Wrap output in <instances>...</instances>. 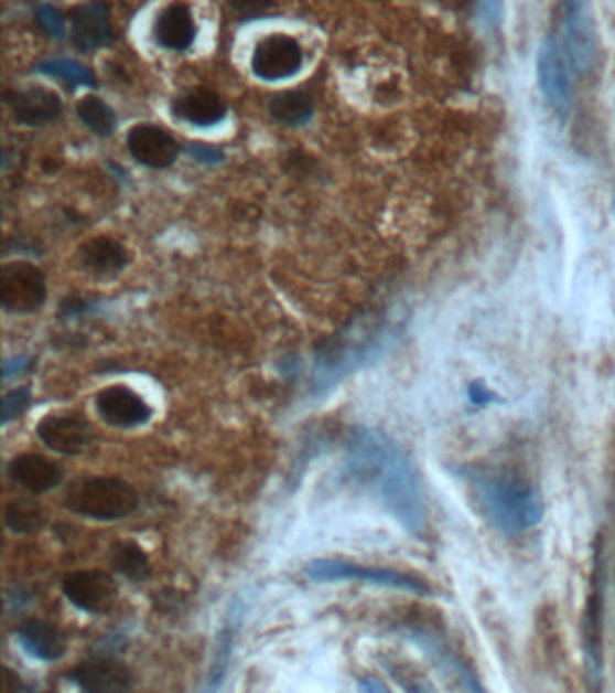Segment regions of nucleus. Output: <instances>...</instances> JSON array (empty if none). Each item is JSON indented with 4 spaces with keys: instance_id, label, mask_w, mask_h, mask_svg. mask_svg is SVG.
<instances>
[{
    "instance_id": "31",
    "label": "nucleus",
    "mask_w": 615,
    "mask_h": 693,
    "mask_svg": "<svg viewBox=\"0 0 615 693\" xmlns=\"http://www.w3.org/2000/svg\"><path fill=\"white\" fill-rule=\"evenodd\" d=\"M190 158H194L197 163L201 164H217L223 163L224 152L214 145L208 143H192L188 147Z\"/></svg>"
},
{
    "instance_id": "19",
    "label": "nucleus",
    "mask_w": 615,
    "mask_h": 693,
    "mask_svg": "<svg viewBox=\"0 0 615 693\" xmlns=\"http://www.w3.org/2000/svg\"><path fill=\"white\" fill-rule=\"evenodd\" d=\"M8 473L11 481H15L24 490L33 491V493L53 490L64 477V471L55 461L44 456H36V454L15 457L8 466Z\"/></svg>"
},
{
    "instance_id": "29",
    "label": "nucleus",
    "mask_w": 615,
    "mask_h": 693,
    "mask_svg": "<svg viewBox=\"0 0 615 693\" xmlns=\"http://www.w3.org/2000/svg\"><path fill=\"white\" fill-rule=\"evenodd\" d=\"M35 19L47 35L55 36V39H62L65 35L64 15L55 6L40 4L35 11Z\"/></svg>"
},
{
    "instance_id": "32",
    "label": "nucleus",
    "mask_w": 615,
    "mask_h": 693,
    "mask_svg": "<svg viewBox=\"0 0 615 693\" xmlns=\"http://www.w3.org/2000/svg\"><path fill=\"white\" fill-rule=\"evenodd\" d=\"M467 399L472 402V405L475 406H487L495 403L498 399L496 394H493L489 388L482 382H473L472 385L467 386Z\"/></svg>"
},
{
    "instance_id": "9",
    "label": "nucleus",
    "mask_w": 615,
    "mask_h": 693,
    "mask_svg": "<svg viewBox=\"0 0 615 693\" xmlns=\"http://www.w3.org/2000/svg\"><path fill=\"white\" fill-rule=\"evenodd\" d=\"M302 47L293 36L282 35V33L263 36L255 45L253 58H251L255 75L268 82L291 78L302 70Z\"/></svg>"
},
{
    "instance_id": "16",
    "label": "nucleus",
    "mask_w": 615,
    "mask_h": 693,
    "mask_svg": "<svg viewBox=\"0 0 615 693\" xmlns=\"http://www.w3.org/2000/svg\"><path fill=\"white\" fill-rule=\"evenodd\" d=\"M8 104L11 105L17 121L28 127H42L62 115L60 96L44 87L13 90L8 95Z\"/></svg>"
},
{
    "instance_id": "22",
    "label": "nucleus",
    "mask_w": 615,
    "mask_h": 693,
    "mask_svg": "<svg viewBox=\"0 0 615 693\" xmlns=\"http://www.w3.org/2000/svg\"><path fill=\"white\" fill-rule=\"evenodd\" d=\"M412 638L416 639V643L421 644L424 652L432 655L442 667H446L458 679V683L462 684V689L466 690V693H486V690L481 684V679L476 678L475 672L470 669V664L464 663L455 654H452L450 650L441 647L439 641L424 635V632H412Z\"/></svg>"
},
{
    "instance_id": "15",
    "label": "nucleus",
    "mask_w": 615,
    "mask_h": 693,
    "mask_svg": "<svg viewBox=\"0 0 615 693\" xmlns=\"http://www.w3.org/2000/svg\"><path fill=\"white\" fill-rule=\"evenodd\" d=\"M71 40L84 53L110 44L112 28H110L107 6L101 2L76 6L71 13Z\"/></svg>"
},
{
    "instance_id": "21",
    "label": "nucleus",
    "mask_w": 615,
    "mask_h": 693,
    "mask_svg": "<svg viewBox=\"0 0 615 693\" xmlns=\"http://www.w3.org/2000/svg\"><path fill=\"white\" fill-rule=\"evenodd\" d=\"M79 266L96 277H110L129 264V252L109 237L90 238L79 248Z\"/></svg>"
},
{
    "instance_id": "5",
    "label": "nucleus",
    "mask_w": 615,
    "mask_h": 693,
    "mask_svg": "<svg viewBox=\"0 0 615 693\" xmlns=\"http://www.w3.org/2000/svg\"><path fill=\"white\" fill-rule=\"evenodd\" d=\"M47 297L44 273L30 263L6 264L0 271V300L8 311L33 312Z\"/></svg>"
},
{
    "instance_id": "2",
    "label": "nucleus",
    "mask_w": 615,
    "mask_h": 693,
    "mask_svg": "<svg viewBox=\"0 0 615 693\" xmlns=\"http://www.w3.org/2000/svg\"><path fill=\"white\" fill-rule=\"evenodd\" d=\"M475 491L484 515L496 530L516 535L532 530L543 520V499L529 482L511 476H481Z\"/></svg>"
},
{
    "instance_id": "23",
    "label": "nucleus",
    "mask_w": 615,
    "mask_h": 693,
    "mask_svg": "<svg viewBox=\"0 0 615 693\" xmlns=\"http://www.w3.org/2000/svg\"><path fill=\"white\" fill-rule=\"evenodd\" d=\"M269 113L280 124L300 127L314 115V99L305 90H283L269 102Z\"/></svg>"
},
{
    "instance_id": "33",
    "label": "nucleus",
    "mask_w": 615,
    "mask_h": 693,
    "mask_svg": "<svg viewBox=\"0 0 615 693\" xmlns=\"http://www.w3.org/2000/svg\"><path fill=\"white\" fill-rule=\"evenodd\" d=\"M359 693H392L388 690L387 684L382 683L381 679L377 678H363L359 681Z\"/></svg>"
},
{
    "instance_id": "28",
    "label": "nucleus",
    "mask_w": 615,
    "mask_h": 693,
    "mask_svg": "<svg viewBox=\"0 0 615 693\" xmlns=\"http://www.w3.org/2000/svg\"><path fill=\"white\" fill-rule=\"evenodd\" d=\"M39 70L44 75L55 76V78L64 79L65 84L85 85V87H95L96 78L90 70H87L85 65L78 64L75 60L58 58V60H45L39 65Z\"/></svg>"
},
{
    "instance_id": "24",
    "label": "nucleus",
    "mask_w": 615,
    "mask_h": 693,
    "mask_svg": "<svg viewBox=\"0 0 615 693\" xmlns=\"http://www.w3.org/2000/svg\"><path fill=\"white\" fill-rule=\"evenodd\" d=\"M240 619H242V607H240V605H234V607L229 609L228 619H226L223 630L218 632L214 663H212V669H209V692H215V690L220 686V683L224 681V675L228 672L229 659H231V654H234L235 635H237Z\"/></svg>"
},
{
    "instance_id": "38",
    "label": "nucleus",
    "mask_w": 615,
    "mask_h": 693,
    "mask_svg": "<svg viewBox=\"0 0 615 693\" xmlns=\"http://www.w3.org/2000/svg\"><path fill=\"white\" fill-rule=\"evenodd\" d=\"M612 212H614V217H615V199H614V206H612Z\"/></svg>"
},
{
    "instance_id": "27",
    "label": "nucleus",
    "mask_w": 615,
    "mask_h": 693,
    "mask_svg": "<svg viewBox=\"0 0 615 693\" xmlns=\"http://www.w3.org/2000/svg\"><path fill=\"white\" fill-rule=\"evenodd\" d=\"M44 522V510L36 502L28 501V499L10 502L6 508V524L15 533L30 535L39 531Z\"/></svg>"
},
{
    "instance_id": "12",
    "label": "nucleus",
    "mask_w": 615,
    "mask_h": 693,
    "mask_svg": "<svg viewBox=\"0 0 615 693\" xmlns=\"http://www.w3.org/2000/svg\"><path fill=\"white\" fill-rule=\"evenodd\" d=\"M96 411L107 425L134 428L149 423L152 408L129 386H107L96 396Z\"/></svg>"
},
{
    "instance_id": "34",
    "label": "nucleus",
    "mask_w": 615,
    "mask_h": 693,
    "mask_svg": "<svg viewBox=\"0 0 615 693\" xmlns=\"http://www.w3.org/2000/svg\"><path fill=\"white\" fill-rule=\"evenodd\" d=\"M30 358H15V360H8V362L4 363V372H2V374H4V380H8V377L11 376H17L20 372L25 371L28 365H30Z\"/></svg>"
},
{
    "instance_id": "8",
    "label": "nucleus",
    "mask_w": 615,
    "mask_h": 693,
    "mask_svg": "<svg viewBox=\"0 0 615 693\" xmlns=\"http://www.w3.org/2000/svg\"><path fill=\"white\" fill-rule=\"evenodd\" d=\"M563 55L572 70L578 73L591 71L597 56L594 25L591 13L581 2L563 6Z\"/></svg>"
},
{
    "instance_id": "6",
    "label": "nucleus",
    "mask_w": 615,
    "mask_h": 693,
    "mask_svg": "<svg viewBox=\"0 0 615 693\" xmlns=\"http://www.w3.org/2000/svg\"><path fill=\"white\" fill-rule=\"evenodd\" d=\"M601 545L595 547L594 571H592L591 595L586 598L585 616H583V652H585L586 669L591 672L594 683L603 675V559Z\"/></svg>"
},
{
    "instance_id": "4",
    "label": "nucleus",
    "mask_w": 615,
    "mask_h": 693,
    "mask_svg": "<svg viewBox=\"0 0 615 693\" xmlns=\"http://www.w3.org/2000/svg\"><path fill=\"white\" fill-rule=\"evenodd\" d=\"M309 578L314 582H343V579H357L365 584L382 585L392 589L407 590L413 595H428L427 584L412 576L402 575L397 571L377 569V567H363V565L339 562V559H316L308 565Z\"/></svg>"
},
{
    "instance_id": "17",
    "label": "nucleus",
    "mask_w": 615,
    "mask_h": 693,
    "mask_svg": "<svg viewBox=\"0 0 615 693\" xmlns=\"http://www.w3.org/2000/svg\"><path fill=\"white\" fill-rule=\"evenodd\" d=\"M197 36L192 10L188 6L175 2L161 10L154 24V39L161 47L170 51H186Z\"/></svg>"
},
{
    "instance_id": "1",
    "label": "nucleus",
    "mask_w": 615,
    "mask_h": 693,
    "mask_svg": "<svg viewBox=\"0 0 615 693\" xmlns=\"http://www.w3.org/2000/svg\"><path fill=\"white\" fill-rule=\"evenodd\" d=\"M345 468L350 481L368 491L382 508L413 535L427 524L416 471L401 448L374 428H356L347 443Z\"/></svg>"
},
{
    "instance_id": "10",
    "label": "nucleus",
    "mask_w": 615,
    "mask_h": 693,
    "mask_svg": "<svg viewBox=\"0 0 615 693\" xmlns=\"http://www.w3.org/2000/svg\"><path fill=\"white\" fill-rule=\"evenodd\" d=\"M64 595L87 615H107L116 607L118 587L101 571H76L64 579Z\"/></svg>"
},
{
    "instance_id": "20",
    "label": "nucleus",
    "mask_w": 615,
    "mask_h": 693,
    "mask_svg": "<svg viewBox=\"0 0 615 693\" xmlns=\"http://www.w3.org/2000/svg\"><path fill=\"white\" fill-rule=\"evenodd\" d=\"M172 113L195 127H214L226 116V105L214 90L195 87L175 98Z\"/></svg>"
},
{
    "instance_id": "14",
    "label": "nucleus",
    "mask_w": 615,
    "mask_h": 693,
    "mask_svg": "<svg viewBox=\"0 0 615 693\" xmlns=\"http://www.w3.org/2000/svg\"><path fill=\"white\" fill-rule=\"evenodd\" d=\"M71 681L82 693H130L132 690L130 670L112 658H93L78 664Z\"/></svg>"
},
{
    "instance_id": "3",
    "label": "nucleus",
    "mask_w": 615,
    "mask_h": 693,
    "mask_svg": "<svg viewBox=\"0 0 615 693\" xmlns=\"http://www.w3.org/2000/svg\"><path fill=\"white\" fill-rule=\"evenodd\" d=\"M139 504L134 486L118 477H93L71 486L65 505L78 515L95 520H119L134 513Z\"/></svg>"
},
{
    "instance_id": "11",
    "label": "nucleus",
    "mask_w": 615,
    "mask_h": 693,
    "mask_svg": "<svg viewBox=\"0 0 615 693\" xmlns=\"http://www.w3.org/2000/svg\"><path fill=\"white\" fill-rule=\"evenodd\" d=\"M36 436L53 451L78 456L93 441V428L76 412H56L40 419Z\"/></svg>"
},
{
    "instance_id": "30",
    "label": "nucleus",
    "mask_w": 615,
    "mask_h": 693,
    "mask_svg": "<svg viewBox=\"0 0 615 693\" xmlns=\"http://www.w3.org/2000/svg\"><path fill=\"white\" fill-rule=\"evenodd\" d=\"M31 392L28 388H17L2 397V425L13 422L20 414H24L25 408L30 406Z\"/></svg>"
},
{
    "instance_id": "26",
    "label": "nucleus",
    "mask_w": 615,
    "mask_h": 693,
    "mask_svg": "<svg viewBox=\"0 0 615 693\" xmlns=\"http://www.w3.org/2000/svg\"><path fill=\"white\" fill-rule=\"evenodd\" d=\"M76 113H78L82 124L89 127L95 135L104 136V138L112 135L116 127V115L104 99L93 95L85 96L76 105Z\"/></svg>"
},
{
    "instance_id": "18",
    "label": "nucleus",
    "mask_w": 615,
    "mask_h": 693,
    "mask_svg": "<svg viewBox=\"0 0 615 693\" xmlns=\"http://www.w3.org/2000/svg\"><path fill=\"white\" fill-rule=\"evenodd\" d=\"M17 639L25 654L39 661H56L67 649L64 632L44 619L24 621L17 630Z\"/></svg>"
},
{
    "instance_id": "35",
    "label": "nucleus",
    "mask_w": 615,
    "mask_h": 693,
    "mask_svg": "<svg viewBox=\"0 0 615 693\" xmlns=\"http://www.w3.org/2000/svg\"><path fill=\"white\" fill-rule=\"evenodd\" d=\"M4 693H22V683H20L19 675L13 674L11 670H4Z\"/></svg>"
},
{
    "instance_id": "37",
    "label": "nucleus",
    "mask_w": 615,
    "mask_h": 693,
    "mask_svg": "<svg viewBox=\"0 0 615 693\" xmlns=\"http://www.w3.org/2000/svg\"><path fill=\"white\" fill-rule=\"evenodd\" d=\"M402 690L407 693H435L428 684L417 683V681L402 683Z\"/></svg>"
},
{
    "instance_id": "36",
    "label": "nucleus",
    "mask_w": 615,
    "mask_h": 693,
    "mask_svg": "<svg viewBox=\"0 0 615 693\" xmlns=\"http://www.w3.org/2000/svg\"><path fill=\"white\" fill-rule=\"evenodd\" d=\"M481 13L484 22H493V24H496L498 17H500L498 15V13H500V6L495 4V2H492V4H482Z\"/></svg>"
},
{
    "instance_id": "7",
    "label": "nucleus",
    "mask_w": 615,
    "mask_h": 693,
    "mask_svg": "<svg viewBox=\"0 0 615 693\" xmlns=\"http://www.w3.org/2000/svg\"><path fill=\"white\" fill-rule=\"evenodd\" d=\"M538 79L543 95L552 109L567 118L572 107L571 65L567 62L561 45L554 40H546L538 51Z\"/></svg>"
},
{
    "instance_id": "25",
    "label": "nucleus",
    "mask_w": 615,
    "mask_h": 693,
    "mask_svg": "<svg viewBox=\"0 0 615 693\" xmlns=\"http://www.w3.org/2000/svg\"><path fill=\"white\" fill-rule=\"evenodd\" d=\"M112 567L132 582H143L150 576V559L134 542H119L110 553Z\"/></svg>"
},
{
    "instance_id": "13",
    "label": "nucleus",
    "mask_w": 615,
    "mask_h": 693,
    "mask_svg": "<svg viewBox=\"0 0 615 693\" xmlns=\"http://www.w3.org/2000/svg\"><path fill=\"white\" fill-rule=\"evenodd\" d=\"M127 147L138 163L155 170L174 164L181 150L174 136L150 124L132 127L127 135Z\"/></svg>"
}]
</instances>
